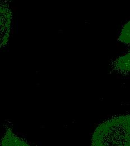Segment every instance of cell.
Instances as JSON below:
<instances>
[{"label":"cell","instance_id":"obj_1","mask_svg":"<svg viewBox=\"0 0 130 146\" xmlns=\"http://www.w3.org/2000/svg\"><path fill=\"white\" fill-rule=\"evenodd\" d=\"M92 146H130V115L114 117L100 124L93 134Z\"/></svg>","mask_w":130,"mask_h":146},{"label":"cell","instance_id":"obj_3","mask_svg":"<svg viewBox=\"0 0 130 146\" xmlns=\"http://www.w3.org/2000/svg\"><path fill=\"white\" fill-rule=\"evenodd\" d=\"M3 145L7 146H27L23 141L18 138L11 131H9L3 142Z\"/></svg>","mask_w":130,"mask_h":146},{"label":"cell","instance_id":"obj_2","mask_svg":"<svg viewBox=\"0 0 130 146\" xmlns=\"http://www.w3.org/2000/svg\"><path fill=\"white\" fill-rule=\"evenodd\" d=\"M114 70L118 73L127 74L130 72V54L118 58L114 64Z\"/></svg>","mask_w":130,"mask_h":146},{"label":"cell","instance_id":"obj_4","mask_svg":"<svg viewBox=\"0 0 130 146\" xmlns=\"http://www.w3.org/2000/svg\"><path fill=\"white\" fill-rule=\"evenodd\" d=\"M119 40L126 44L130 43V22L126 24L121 32Z\"/></svg>","mask_w":130,"mask_h":146}]
</instances>
